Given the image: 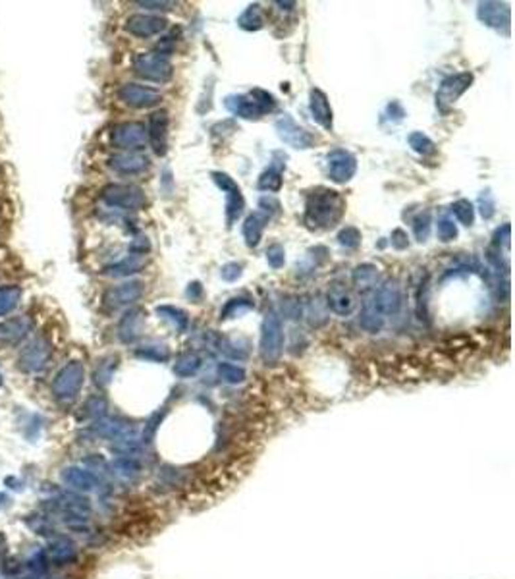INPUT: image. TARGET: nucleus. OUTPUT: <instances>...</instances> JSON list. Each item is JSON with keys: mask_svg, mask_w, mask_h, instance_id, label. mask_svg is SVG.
I'll return each mask as SVG.
<instances>
[{"mask_svg": "<svg viewBox=\"0 0 515 579\" xmlns=\"http://www.w3.org/2000/svg\"><path fill=\"white\" fill-rule=\"evenodd\" d=\"M138 6H143L147 10H155V12H166V10H172L176 4L174 2H151V0H145V2H138Z\"/></svg>", "mask_w": 515, "mask_h": 579, "instance_id": "obj_50", "label": "nucleus"}, {"mask_svg": "<svg viewBox=\"0 0 515 579\" xmlns=\"http://www.w3.org/2000/svg\"><path fill=\"white\" fill-rule=\"evenodd\" d=\"M450 211H452V215L455 216V220L459 225L473 226V222H475V207L467 199H457L455 203H452Z\"/></svg>", "mask_w": 515, "mask_h": 579, "instance_id": "obj_33", "label": "nucleus"}, {"mask_svg": "<svg viewBox=\"0 0 515 579\" xmlns=\"http://www.w3.org/2000/svg\"><path fill=\"white\" fill-rule=\"evenodd\" d=\"M436 234L438 240L442 243L454 242L455 238H457V226H455V222L452 218L444 216V218H440L436 222Z\"/></svg>", "mask_w": 515, "mask_h": 579, "instance_id": "obj_36", "label": "nucleus"}, {"mask_svg": "<svg viewBox=\"0 0 515 579\" xmlns=\"http://www.w3.org/2000/svg\"><path fill=\"white\" fill-rule=\"evenodd\" d=\"M129 250H131V253H136V255H145V253H149V250H151V242L141 236V238H136V240L131 242Z\"/></svg>", "mask_w": 515, "mask_h": 579, "instance_id": "obj_49", "label": "nucleus"}, {"mask_svg": "<svg viewBox=\"0 0 515 579\" xmlns=\"http://www.w3.org/2000/svg\"><path fill=\"white\" fill-rule=\"evenodd\" d=\"M143 290H145V284L139 282V280H129L124 284L112 286L104 292V305L108 309H120V307L131 305L143 295Z\"/></svg>", "mask_w": 515, "mask_h": 579, "instance_id": "obj_14", "label": "nucleus"}, {"mask_svg": "<svg viewBox=\"0 0 515 579\" xmlns=\"http://www.w3.org/2000/svg\"><path fill=\"white\" fill-rule=\"evenodd\" d=\"M268 216L263 215L261 211L257 213H251L245 220H243V240L247 243V247H257L261 240H263V234H265V228L268 225Z\"/></svg>", "mask_w": 515, "mask_h": 579, "instance_id": "obj_25", "label": "nucleus"}, {"mask_svg": "<svg viewBox=\"0 0 515 579\" xmlns=\"http://www.w3.org/2000/svg\"><path fill=\"white\" fill-rule=\"evenodd\" d=\"M392 247L394 250H405L407 245H409V238H407V232L405 230H402V228H395L394 232H392Z\"/></svg>", "mask_w": 515, "mask_h": 579, "instance_id": "obj_48", "label": "nucleus"}, {"mask_svg": "<svg viewBox=\"0 0 515 579\" xmlns=\"http://www.w3.org/2000/svg\"><path fill=\"white\" fill-rule=\"evenodd\" d=\"M224 106L238 118L243 120H261L265 116V111L259 106V103L250 95H228L224 99Z\"/></svg>", "mask_w": 515, "mask_h": 579, "instance_id": "obj_21", "label": "nucleus"}, {"mask_svg": "<svg viewBox=\"0 0 515 579\" xmlns=\"http://www.w3.org/2000/svg\"><path fill=\"white\" fill-rule=\"evenodd\" d=\"M199 355L197 354H183L178 359V364H176V373H180V375H191V373L197 371L199 367Z\"/></svg>", "mask_w": 515, "mask_h": 579, "instance_id": "obj_38", "label": "nucleus"}, {"mask_svg": "<svg viewBox=\"0 0 515 579\" xmlns=\"http://www.w3.org/2000/svg\"><path fill=\"white\" fill-rule=\"evenodd\" d=\"M430 225H432V218H430L429 211H425V213H419V215L415 216V220H413V234H415L417 242L423 243V242H427V240H429Z\"/></svg>", "mask_w": 515, "mask_h": 579, "instance_id": "obj_35", "label": "nucleus"}, {"mask_svg": "<svg viewBox=\"0 0 515 579\" xmlns=\"http://www.w3.org/2000/svg\"><path fill=\"white\" fill-rule=\"evenodd\" d=\"M286 156H284L282 161H272V165L266 168L265 172L259 176V190L263 191H268V193H276V191L282 190V184H284V178L282 174L284 170H286Z\"/></svg>", "mask_w": 515, "mask_h": 579, "instance_id": "obj_26", "label": "nucleus"}, {"mask_svg": "<svg viewBox=\"0 0 515 579\" xmlns=\"http://www.w3.org/2000/svg\"><path fill=\"white\" fill-rule=\"evenodd\" d=\"M143 327H145V311L129 309L118 325V336H120L122 342L129 344V342L138 340L139 334L143 332Z\"/></svg>", "mask_w": 515, "mask_h": 579, "instance_id": "obj_24", "label": "nucleus"}, {"mask_svg": "<svg viewBox=\"0 0 515 579\" xmlns=\"http://www.w3.org/2000/svg\"><path fill=\"white\" fill-rule=\"evenodd\" d=\"M112 147L122 151H141L147 143V126L141 122H122L111 131Z\"/></svg>", "mask_w": 515, "mask_h": 579, "instance_id": "obj_7", "label": "nucleus"}, {"mask_svg": "<svg viewBox=\"0 0 515 579\" xmlns=\"http://www.w3.org/2000/svg\"><path fill=\"white\" fill-rule=\"evenodd\" d=\"M220 375H222L224 379H228V381H241L243 377H245V373L241 371V369H238V367H234V365L230 364H222L220 365Z\"/></svg>", "mask_w": 515, "mask_h": 579, "instance_id": "obj_47", "label": "nucleus"}, {"mask_svg": "<svg viewBox=\"0 0 515 579\" xmlns=\"http://www.w3.org/2000/svg\"><path fill=\"white\" fill-rule=\"evenodd\" d=\"M136 354L139 357H147V359H168V348L164 344H151V346L139 348Z\"/></svg>", "mask_w": 515, "mask_h": 579, "instance_id": "obj_42", "label": "nucleus"}, {"mask_svg": "<svg viewBox=\"0 0 515 579\" xmlns=\"http://www.w3.org/2000/svg\"><path fill=\"white\" fill-rule=\"evenodd\" d=\"M275 130L278 133V138L293 149L305 151V149H311L315 145V136L305 130L303 126H300L290 114H284L275 122Z\"/></svg>", "mask_w": 515, "mask_h": 579, "instance_id": "obj_9", "label": "nucleus"}, {"mask_svg": "<svg viewBox=\"0 0 515 579\" xmlns=\"http://www.w3.org/2000/svg\"><path fill=\"white\" fill-rule=\"evenodd\" d=\"M155 313L158 315V319L170 323L176 330H180V332H186V330H188L189 317L188 313L183 311V309H180V307H176V305H158L155 309Z\"/></svg>", "mask_w": 515, "mask_h": 579, "instance_id": "obj_28", "label": "nucleus"}, {"mask_svg": "<svg viewBox=\"0 0 515 579\" xmlns=\"http://www.w3.org/2000/svg\"><path fill=\"white\" fill-rule=\"evenodd\" d=\"M133 72L139 78L155 83H166L174 76V66L168 56L158 52H139L133 58Z\"/></svg>", "mask_w": 515, "mask_h": 579, "instance_id": "obj_3", "label": "nucleus"}, {"mask_svg": "<svg viewBox=\"0 0 515 579\" xmlns=\"http://www.w3.org/2000/svg\"><path fill=\"white\" fill-rule=\"evenodd\" d=\"M261 355L266 364H275L282 355L284 325L280 315L270 309L261 323Z\"/></svg>", "mask_w": 515, "mask_h": 579, "instance_id": "obj_2", "label": "nucleus"}, {"mask_svg": "<svg viewBox=\"0 0 515 579\" xmlns=\"http://www.w3.org/2000/svg\"><path fill=\"white\" fill-rule=\"evenodd\" d=\"M108 166L118 174H141L151 166V161L139 151H122L108 158Z\"/></svg>", "mask_w": 515, "mask_h": 579, "instance_id": "obj_19", "label": "nucleus"}, {"mask_svg": "<svg viewBox=\"0 0 515 579\" xmlns=\"http://www.w3.org/2000/svg\"><path fill=\"white\" fill-rule=\"evenodd\" d=\"M509 240H512V226H509V222H506V225L500 226L492 236V247L500 251H502V247L509 250Z\"/></svg>", "mask_w": 515, "mask_h": 579, "instance_id": "obj_39", "label": "nucleus"}, {"mask_svg": "<svg viewBox=\"0 0 515 579\" xmlns=\"http://www.w3.org/2000/svg\"><path fill=\"white\" fill-rule=\"evenodd\" d=\"M259 211L270 218V216H275L276 213L280 211V203L272 197H261V201H259Z\"/></svg>", "mask_w": 515, "mask_h": 579, "instance_id": "obj_46", "label": "nucleus"}, {"mask_svg": "<svg viewBox=\"0 0 515 579\" xmlns=\"http://www.w3.org/2000/svg\"><path fill=\"white\" fill-rule=\"evenodd\" d=\"M325 305H327L328 311H332L338 317H350L355 311L357 303H355V297H353V294L345 286L336 282V284L328 288Z\"/></svg>", "mask_w": 515, "mask_h": 579, "instance_id": "obj_20", "label": "nucleus"}, {"mask_svg": "<svg viewBox=\"0 0 515 579\" xmlns=\"http://www.w3.org/2000/svg\"><path fill=\"white\" fill-rule=\"evenodd\" d=\"M0 384H2V375H0Z\"/></svg>", "mask_w": 515, "mask_h": 579, "instance_id": "obj_53", "label": "nucleus"}, {"mask_svg": "<svg viewBox=\"0 0 515 579\" xmlns=\"http://www.w3.org/2000/svg\"><path fill=\"white\" fill-rule=\"evenodd\" d=\"M243 275V267L240 263H226L222 268H220V277L226 282H236L238 278H241Z\"/></svg>", "mask_w": 515, "mask_h": 579, "instance_id": "obj_45", "label": "nucleus"}, {"mask_svg": "<svg viewBox=\"0 0 515 579\" xmlns=\"http://www.w3.org/2000/svg\"><path fill=\"white\" fill-rule=\"evenodd\" d=\"M250 95L255 99L259 103V106L265 111L266 113H272V111H276V99L275 95H270L268 91H265V89H253V91H250Z\"/></svg>", "mask_w": 515, "mask_h": 579, "instance_id": "obj_40", "label": "nucleus"}, {"mask_svg": "<svg viewBox=\"0 0 515 579\" xmlns=\"http://www.w3.org/2000/svg\"><path fill=\"white\" fill-rule=\"evenodd\" d=\"M477 17L481 19L487 27L496 29L498 33H504L509 37L512 29V10L506 2H479L477 8Z\"/></svg>", "mask_w": 515, "mask_h": 579, "instance_id": "obj_10", "label": "nucleus"}, {"mask_svg": "<svg viewBox=\"0 0 515 579\" xmlns=\"http://www.w3.org/2000/svg\"><path fill=\"white\" fill-rule=\"evenodd\" d=\"M384 320L380 315H378L375 309H373V305H370L369 302L363 305V309H361L359 313V325L361 329L367 330V332H380L382 330V327H384Z\"/></svg>", "mask_w": 515, "mask_h": 579, "instance_id": "obj_31", "label": "nucleus"}, {"mask_svg": "<svg viewBox=\"0 0 515 579\" xmlns=\"http://www.w3.org/2000/svg\"><path fill=\"white\" fill-rule=\"evenodd\" d=\"M33 330V320L29 315H19L0 323V344L4 346H16L22 340L29 336Z\"/></svg>", "mask_w": 515, "mask_h": 579, "instance_id": "obj_18", "label": "nucleus"}, {"mask_svg": "<svg viewBox=\"0 0 515 579\" xmlns=\"http://www.w3.org/2000/svg\"><path fill=\"white\" fill-rule=\"evenodd\" d=\"M473 79H475V76L471 72H459V74L442 79V83L436 89V95H434L438 111L442 114L450 113V108L457 103V99L471 87Z\"/></svg>", "mask_w": 515, "mask_h": 579, "instance_id": "obj_6", "label": "nucleus"}, {"mask_svg": "<svg viewBox=\"0 0 515 579\" xmlns=\"http://www.w3.org/2000/svg\"><path fill=\"white\" fill-rule=\"evenodd\" d=\"M211 178L226 193V222H228V226H232L241 216L243 209H245L243 193H241L240 186L234 182V178L230 174L215 170V172H211Z\"/></svg>", "mask_w": 515, "mask_h": 579, "instance_id": "obj_8", "label": "nucleus"}, {"mask_svg": "<svg viewBox=\"0 0 515 579\" xmlns=\"http://www.w3.org/2000/svg\"><path fill=\"white\" fill-rule=\"evenodd\" d=\"M238 26L243 31H259L261 27L265 26L263 19V12H261V4H250L247 8L241 12V16L238 17Z\"/></svg>", "mask_w": 515, "mask_h": 579, "instance_id": "obj_30", "label": "nucleus"}, {"mask_svg": "<svg viewBox=\"0 0 515 579\" xmlns=\"http://www.w3.org/2000/svg\"><path fill=\"white\" fill-rule=\"evenodd\" d=\"M407 141H409V147H411L415 153H419V155L429 156L436 153L434 141H432L427 133H423V131H413L411 136L407 138Z\"/></svg>", "mask_w": 515, "mask_h": 579, "instance_id": "obj_34", "label": "nucleus"}, {"mask_svg": "<svg viewBox=\"0 0 515 579\" xmlns=\"http://www.w3.org/2000/svg\"><path fill=\"white\" fill-rule=\"evenodd\" d=\"M479 209H481V216L484 220L492 218L494 213H496V203H494V199L490 195V190L482 191L481 193V197H479Z\"/></svg>", "mask_w": 515, "mask_h": 579, "instance_id": "obj_44", "label": "nucleus"}, {"mask_svg": "<svg viewBox=\"0 0 515 579\" xmlns=\"http://www.w3.org/2000/svg\"><path fill=\"white\" fill-rule=\"evenodd\" d=\"M352 282L353 288H355L359 294L375 292L378 286H380V272H378V267L377 265H373V263H361V265H357V267L353 268Z\"/></svg>", "mask_w": 515, "mask_h": 579, "instance_id": "obj_23", "label": "nucleus"}, {"mask_svg": "<svg viewBox=\"0 0 515 579\" xmlns=\"http://www.w3.org/2000/svg\"><path fill=\"white\" fill-rule=\"evenodd\" d=\"M168 124H170V118L166 111H155L149 116L147 141L151 143L155 155L158 156H164L168 151Z\"/></svg>", "mask_w": 515, "mask_h": 579, "instance_id": "obj_15", "label": "nucleus"}, {"mask_svg": "<svg viewBox=\"0 0 515 579\" xmlns=\"http://www.w3.org/2000/svg\"><path fill=\"white\" fill-rule=\"evenodd\" d=\"M19 297H22V290L17 286L0 288V317L14 311L17 307V303H19Z\"/></svg>", "mask_w": 515, "mask_h": 579, "instance_id": "obj_32", "label": "nucleus"}, {"mask_svg": "<svg viewBox=\"0 0 515 579\" xmlns=\"http://www.w3.org/2000/svg\"><path fill=\"white\" fill-rule=\"evenodd\" d=\"M81 382H83V365L79 361H70L56 375L52 390L58 398H72L78 394V390L81 389Z\"/></svg>", "mask_w": 515, "mask_h": 579, "instance_id": "obj_16", "label": "nucleus"}, {"mask_svg": "<svg viewBox=\"0 0 515 579\" xmlns=\"http://www.w3.org/2000/svg\"><path fill=\"white\" fill-rule=\"evenodd\" d=\"M101 199L118 211H141L147 205V197L141 188L129 184H111L101 191Z\"/></svg>", "mask_w": 515, "mask_h": 579, "instance_id": "obj_4", "label": "nucleus"}, {"mask_svg": "<svg viewBox=\"0 0 515 579\" xmlns=\"http://www.w3.org/2000/svg\"><path fill=\"white\" fill-rule=\"evenodd\" d=\"M320 300H315V302L309 303V309H307V317H309V323L311 327H322L325 323L328 320L327 317V309H318V305H320Z\"/></svg>", "mask_w": 515, "mask_h": 579, "instance_id": "obj_43", "label": "nucleus"}, {"mask_svg": "<svg viewBox=\"0 0 515 579\" xmlns=\"http://www.w3.org/2000/svg\"><path fill=\"white\" fill-rule=\"evenodd\" d=\"M253 307H255V303H253L251 297H245V295L232 297V300H228L226 305L220 309V319L222 320L236 319V317H241V315H245V313L253 311Z\"/></svg>", "mask_w": 515, "mask_h": 579, "instance_id": "obj_29", "label": "nucleus"}, {"mask_svg": "<svg viewBox=\"0 0 515 579\" xmlns=\"http://www.w3.org/2000/svg\"><path fill=\"white\" fill-rule=\"evenodd\" d=\"M276 6H280L282 10H292L295 6V2H276Z\"/></svg>", "mask_w": 515, "mask_h": 579, "instance_id": "obj_52", "label": "nucleus"}, {"mask_svg": "<svg viewBox=\"0 0 515 579\" xmlns=\"http://www.w3.org/2000/svg\"><path fill=\"white\" fill-rule=\"evenodd\" d=\"M118 97L124 104H128L131 108H151L163 101L161 91H156L153 87L139 85V83H124L118 89Z\"/></svg>", "mask_w": 515, "mask_h": 579, "instance_id": "obj_13", "label": "nucleus"}, {"mask_svg": "<svg viewBox=\"0 0 515 579\" xmlns=\"http://www.w3.org/2000/svg\"><path fill=\"white\" fill-rule=\"evenodd\" d=\"M145 265H147L145 255H136V253H131V255L124 257V259L118 261V263L108 265V267L104 268L103 272L106 275V277L122 278V277H129V275H136V272H139V270L145 267Z\"/></svg>", "mask_w": 515, "mask_h": 579, "instance_id": "obj_27", "label": "nucleus"}, {"mask_svg": "<svg viewBox=\"0 0 515 579\" xmlns=\"http://www.w3.org/2000/svg\"><path fill=\"white\" fill-rule=\"evenodd\" d=\"M309 111L313 114V120L317 122L320 128H325L327 131H332V128H334V114H332V106H330L327 93L322 89H317V87L311 89Z\"/></svg>", "mask_w": 515, "mask_h": 579, "instance_id": "obj_22", "label": "nucleus"}, {"mask_svg": "<svg viewBox=\"0 0 515 579\" xmlns=\"http://www.w3.org/2000/svg\"><path fill=\"white\" fill-rule=\"evenodd\" d=\"M328 178L334 184H345L357 172V158L345 149H332L327 155Z\"/></svg>", "mask_w": 515, "mask_h": 579, "instance_id": "obj_11", "label": "nucleus"}, {"mask_svg": "<svg viewBox=\"0 0 515 579\" xmlns=\"http://www.w3.org/2000/svg\"><path fill=\"white\" fill-rule=\"evenodd\" d=\"M338 243L342 247H348V250H355V247H359L361 243V232L355 226H345L338 232Z\"/></svg>", "mask_w": 515, "mask_h": 579, "instance_id": "obj_37", "label": "nucleus"}, {"mask_svg": "<svg viewBox=\"0 0 515 579\" xmlns=\"http://www.w3.org/2000/svg\"><path fill=\"white\" fill-rule=\"evenodd\" d=\"M168 26V22L161 16H153V14H133L126 19V31L141 39H149L153 35L163 33Z\"/></svg>", "mask_w": 515, "mask_h": 579, "instance_id": "obj_17", "label": "nucleus"}, {"mask_svg": "<svg viewBox=\"0 0 515 579\" xmlns=\"http://www.w3.org/2000/svg\"><path fill=\"white\" fill-rule=\"evenodd\" d=\"M345 213V201L336 190L318 188L311 191L305 201V225L311 230L334 228Z\"/></svg>", "mask_w": 515, "mask_h": 579, "instance_id": "obj_1", "label": "nucleus"}, {"mask_svg": "<svg viewBox=\"0 0 515 579\" xmlns=\"http://www.w3.org/2000/svg\"><path fill=\"white\" fill-rule=\"evenodd\" d=\"M266 263L272 268H282L286 263V251L280 243H272L266 250Z\"/></svg>", "mask_w": 515, "mask_h": 579, "instance_id": "obj_41", "label": "nucleus"}, {"mask_svg": "<svg viewBox=\"0 0 515 579\" xmlns=\"http://www.w3.org/2000/svg\"><path fill=\"white\" fill-rule=\"evenodd\" d=\"M186 295H188L191 302H197L199 297L203 295V286L199 284V282H191V284L188 286V292H186Z\"/></svg>", "mask_w": 515, "mask_h": 579, "instance_id": "obj_51", "label": "nucleus"}, {"mask_svg": "<svg viewBox=\"0 0 515 579\" xmlns=\"http://www.w3.org/2000/svg\"><path fill=\"white\" fill-rule=\"evenodd\" d=\"M49 359H51V344L47 342V338L39 336L22 350L17 365L24 373H37L43 369Z\"/></svg>", "mask_w": 515, "mask_h": 579, "instance_id": "obj_12", "label": "nucleus"}, {"mask_svg": "<svg viewBox=\"0 0 515 579\" xmlns=\"http://www.w3.org/2000/svg\"><path fill=\"white\" fill-rule=\"evenodd\" d=\"M369 303L382 319L398 315L402 311V305H404V292H402L400 280H395V278L384 280L375 290V295L370 297Z\"/></svg>", "mask_w": 515, "mask_h": 579, "instance_id": "obj_5", "label": "nucleus"}]
</instances>
